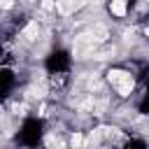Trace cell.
Listing matches in <instances>:
<instances>
[{
    "label": "cell",
    "mask_w": 149,
    "mask_h": 149,
    "mask_svg": "<svg viewBox=\"0 0 149 149\" xmlns=\"http://www.w3.org/2000/svg\"><path fill=\"white\" fill-rule=\"evenodd\" d=\"M107 81L109 84H114V88L119 91V95H130V91H133V77H130V72H126V70H109L107 72Z\"/></svg>",
    "instance_id": "obj_1"
},
{
    "label": "cell",
    "mask_w": 149,
    "mask_h": 149,
    "mask_svg": "<svg viewBox=\"0 0 149 149\" xmlns=\"http://www.w3.org/2000/svg\"><path fill=\"white\" fill-rule=\"evenodd\" d=\"M93 47H95V40L86 33V35H77V37H74L72 51H74V56H86V54L93 51Z\"/></svg>",
    "instance_id": "obj_2"
},
{
    "label": "cell",
    "mask_w": 149,
    "mask_h": 149,
    "mask_svg": "<svg viewBox=\"0 0 149 149\" xmlns=\"http://www.w3.org/2000/svg\"><path fill=\"white\" fill-rule=\"evenodd\" d=\"M86 0H56V9L61 14H72L74 9H79Z\"/></svg>",
    "instance_id": "obj_3"
},
{
    "label": "cell",
    "mask_w": 149,
    "mask_h": 149,
    "mask_svg": "<svg viewBox=\"0 0 149 149\" xmlns=\"http://www.w3.org/2000/svg\"><path fill=\"white\" fill-rule=\"evenodd\" d=\"M88 35H91L95 42H105V40H107V28H105V26H100V23H95V26H91Z\"/></svg>",
    "instance_id": "obj_4"
},
{
    "label": "cell",
    "mask_w": 149,
    "mask_h": 149,
    "mask_svg": "<svg viewBox=\"0 0 149 149\" xmlns=\"http://www.w3.org/2000/svg\"><path fill=\"white\" fill-rule=\"evenodd\" d=\"M126 9H128V7H126V0H112V2H109V12H112L114 16H119V19L126 16Z\"/></svg>",
    "instance_id": "obj_5"
},
{
    "label": "cell",
    "mask_w": 149,
    "mask_h": 149,
    "mask_svg": "<svg viewBox=\"0 0 149 149\" xmlns=\"http://www.w3.org/2000/svg\"><path fill=\"white\" fill-rule=\"evenodd\" d=\"M37 35H40V26H37V21H30V23L26 26V30H23V37H26L28 42H33Z\"/></svg>",
    "instance_id": "obj_6"
},
{
    "label": "cell",
    "mask_w": 149,
    "mask_h": 149,
    "mask_svg": "<svg viewBox=\"0 0 149 149\" xmlns=\"http://www.w3.org/2000/svg\"><path fill=\"white\" fill-rule=\"evenodd\" d=\"M54 7H56V2H51V0H44L42 2V9H47V12H51Z\"/></svg>",
    "instance_id": "obj_7"
},
{
    "label": "cell",
    "mask_w": 149,
    "mask_h": 149,
    "mask_svg": "<svg viewBox=\"0 0 149 149\" xmlns=\"http://www.w3.org/2000/svg\"><path fill=\"white\" fill-rule=\"evenodd\" d=\"M81 142H84V140H81V135H79V133H74V135H72V144H81Z\"/></svg>",
    "instance_id": "obj_8"
}]
</instances>
